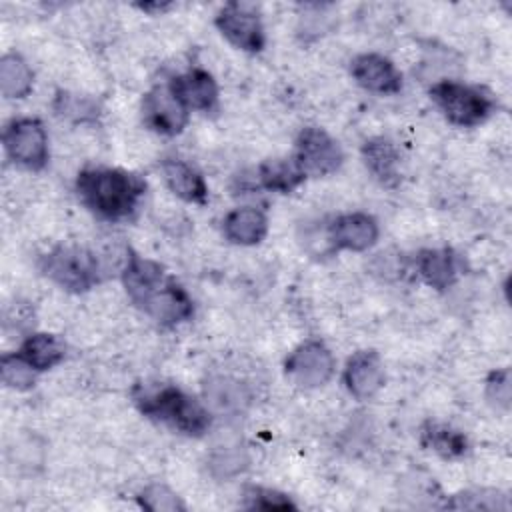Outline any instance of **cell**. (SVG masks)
Instances as JSON below:
<instances>
[{
    "label": "cell",
    "mask_w": 512,
    "mask_h": 512,
    "mask_svg": "<svg viewBox=\"0 0 512 512\" xmlns=\"http://www.w3.org/2000/svg\"><path fill=\"white\" fill-rule=\"evenodd\" d=\"M214 24L232 46L244 52L256 54L266 44L260 14L252 4H246V2L224 4L216 14Z\"/></svg>",
    "instance_id": "9c48e42d"
},
{
    "label": "cell",
    "mask_w": 512,
    "mask_h": 512,
    "mask_svg": "<svg viewBox=\"0 0 512 512\" xmlns=\"http://www.w3.org/2000/svg\"><path fill=\"white\" fill-rule=\"evenodd\" d=\"M122 284L130 302L162 326H176L194 314V302L180 282L158 262L126 250Z\"/></svg>",
    "instance_id": "6da1fadb"
},
{
    "label": "cell",
    "mask_w": 512,
    "mask_h": 512,
    "mask_svg": "<svg viewBox=\"0 0 512 512\" xmlns=\"http://www.w3.org/2000/svg\"><path fill=\"white\" fill-rule=\"evenodd\" d=\"M444 506L454 510H496L506 508L508 504L504 502V496H500L496 490H468L456 494Z\"/></svg>",
    "instance_id": "4316f807"
},
{
    "label": "cell",
    "mask_w": 512,
    "mask_h": 512,
    "mask_svg": "<svg viewBox=\"0 0 512 512\" xmlns=\"http://www.w3.org/2000/svg\"><path fill=\"white\" fill-rule=\"evenodd\" d=\"M350 74L358 86L374 94H396L402 90V74L394 62L382 54H358L350 62Z\"/></svg>",
    "instance_id": "7c38bea8"
},
{
    "label": "cell",
    "mask_w": 512,
    "mask_h": 512,
    "mask_svg": "<svg viewBox=\"0 0 512 512\" xmlns=\"http://www.w3.org/2000/svg\"><path fill=\"white\" fill-rule=\"evenodd\" d=\"M132 398L144 416L186 436H204L212 424L208 406L172 384H138Z\"/></svg>",
    "instance_id": "3957f363"
},
{
    "label": "cell",
    "mask_w": 512,
    "mask_h": 512,
    "mask_svg": "<svg viewBox=\"0 0 512 512\" xmlns=\"http://www.w3.org/2000/svg\"><path fill=\"white\" fill-rule=\"evenodd\" d=\"M362 160L370 174L382 186H396L400 182V154L392 140L384 136H374L362 144Z\"/></svg>",
    "instance_id": "ac0fdd59"
},
{
    "label": "cell",
    "mask_w": 512,
    "mask_h": 512,
    "mask_svg": "<svg viewBox=\"0 0 512 512\" xmlns=\"http://www.w3.org/2000/svg\"><path fill=\"white\" fill-rule=\"evenodd\" d=\"M222 232L232 244L254 246L266 238L268 218L260 208L254 206L234 208L226 214L222 222Z\"/></svg>",
    "instance_id": "e0dca14e"
},
{
    "label": "cell",
    "mask_w": 512,
    "mask_h": 512,
    "mask_svg": "<svg viewBox=\"0 0 512 512\" xmlns=\"http://www.w3.org/2000/svg\"><path fill=\"white\" fill-rule=\"evenodd\" d=\"M142 122L164 136H176L188 124V108L172 94L168 84L150 88L140 104Z\"/></svg>",
    "instance_id": "30bf717a"
},
{
    "label": "cell",
    "mask_w": 512,
    "mask_h": 512,
    "mask_svg": "<svg viewBox=\"0 0 512 512\" xmlns=\"http://www.w3.org/2000/svg\"><path fill=\"white\" fill-rule=\"evenodd\" d=\"M80 202L108 222L130 220L144 198L146 182L120 168H84L76 178Z\"/></svg>",
    "instance_id": "7a4b0ae2"
},
{
    "label": "cell",
    "mask_w": 512,
    "mask_h": 512,
    "mask_svg": "<svg viewBox=\"0 0 512 512\" xmlns=\"http://www.w3.org/2000/svg\"><path fill=\"white\" fill-rule=\"evenodd\" d=\"M378 222L366 212H348L336 216L326 230V236L336 250L364 252L378 240Z\"/></svg>",
    "instance_id": "8fae6325"
},
{
    "label": "cell",
    "mask_w": 512,
    "mask_h": 512,
    "mask_svg": "<svg viewBox=\"0 0 512 512\" xmlns=\"http://www.w3.org/2000/svg\"><path fill=\"white\" fill-rule=\"evenodd\" d=\"M162 176L172 194L190 204L204 206L208 202V186L204 176L186 160L166 158L162 162Z\"/></svg>",
    "instance_id": "2e32d148"
},
{
    "label": "cell",
    "mask_w": 512,
    "mask_h": 512,
    "mask_svg": "<svg viewBox=\"0 0 512 512\" xmlns=\"http://www.w3.org/2000/svg\"><path fill=\"white\" fill-rule=\"evenodd\" d=\"M256 178L260 188H266L270 192H280V194L292 192L306 180V176L296 166L292 156L264 160L256 170Z\"/></svg>",
    "instance_id": "44dd1931"
},
{
    "label": "cell",
    "mask_w": 512,
    "mask_h": 512,
    "mask_svg": "<svg viewBox=\"0 0 512 512\" xmlns=\"http://www.w3.org/2000/svg\"><path fill=\"white\" fill-rule=\"evenodd\" d=\"M510 394H512L510 370L500 368V370L490 372V376L486 380V400H488V404L498 408V410H508L510 408Z\"/></svg>",
    "instance_id": "f546056e"
},
{
    "label": "cell",
    "mask_w": 512,
    "mask_h": 512,
    "mask_svg": "<svg viewBox=\"0 0 512 512\" xmlns=\"http://www.w3.org/2000/svg\"><path fill=\"white\" fill-rule=\"evenodd\" d=\"M384 380V364L378 352L358 350L348 358L344 368V386L354 398H372L384 386Z\"/></svg>",
    "instance_id": "5bb4252c"
},
{
    "label": "cell",
    "mask_w": 512,
    "mask_h": 512,
    "mask_svg": "<svg viewBox=\"0 0 512 512\" xmlns=\"http://www.w3.org/2000/svg\"><path fill=\"white\" fill-rule=\"evenodd\" d=\"M204 398L212 414H238L250 402L246 386L230 376L208 378L204 384Z\"/></svg>",
    "instance_id": "d6986e66"
},
{
    "label": "cell",
    "mask_w": 512,
    "mask_h": 512,
    "mask_svg": "<svg viewBox=\"0 0 512 512\" xmlns=\"http://www.w3.org/2000/svg\"><path fill=\"white\" fill-rule=\"evenodd\" d=\"M34 74L28 62L16 54L8 52L0 58V92L4 98H24L32 92Z\"/></svg>",
    "instance_id": "603a6c76"
},
{
    "label": "cell",
    "mask_w": 512,
    "mask_h": 512,
    "mask_svg": "<svg viewBox=\"0 0 512 512\" xmlns=\"http://www.w3.org/2000/svg\"><path fill=\"white\" fill-rule=\"evenodd\" d=\"M138 504L150 512H182V510H186L180 496L174 490H170L166 484H160V482L148 484L138 494Z\"/></svg>",
    "instance_id": "484cf974"
},
{
    "label": "cell",
    "mask_w": 512,
    "mask_h": 512,
    "mask_svg": "<svg viewBox=\"0 0 512 512\" xmlns=\"http://www.w3.org/2000/svg\"><path fill=\"white\" fill-rule=\"evenodd\" d=\"M2 146L26 170H42L48 162V132L38 118H12L2 130Z\"/></svg>",
    "instance_id": "8992f818"
},
{
    "label": "cell",
    "mask_w": 512,
    "mask_h": 512,
    "mask_svg": "<svg viewBox=\"0 0 512 512\" xmlns=\"http://www.w3.org/2000/svg\"><path fill=\"white\" fill-rule=\"evenodd\" d=\"M336 368L330 348L320 340H306L296 346L284 360V374L298 388L324 386Z\"/></svg>",
    "instance_id": "ba28073f"
},
{
    "label": "cell",
    "mask_w": 512,
    "mask_h": 512,
    "mask_svg": "<svg viewBox=\"0 0 512 512\" xmlns=\"http://www.w3.org/2000/svg\"><path fill=\"white\" fill-rule=\"evenodd\" d=\"M460 266V256L452 248H426L416 256L418 274L438 292L450 288L458 280Z\"/></svg>",
    "instance_id": "9a60e30c"
},
{
    "label": "cell",
    "mask_w": 512,
    "mask_h": 512,
    "mask_svg": "<svg viewBox=\"0 0 512 512\" xmlns=\"http://www.w3.org/2000/svg\"><path fill=\"white\" fill-rule=\"evenodd\" d=\"M138 8L140 10H146V12H152V10H166V8H170V4H138Z\"/></svg>",
    "instance_id": "4dcf8cb0"
},
{
    "label": "cell",
    "mask_w": 512,
    "mask_h": 512,
    "mask_svg": "<svg viewBox=\"0 0 512 512\" xmlns=\"http://www.w3.org/2000/svg\"><path fill=\"white\" fill-rule=\"evenodd\" d=\"M246 506L248 508H260V510H294L296 504L282 492L262 486H248L246 492Z\"/></svg>",
    "instance_id": "f1b7e54d"
},
{
    "label": "cell",
    "mask_w": 512,
    "mask_h": 512,
    "mask_svg": "<svg viewBox=\"0 0 512 512\" xmlns=\"http://www.w3.org/2000/svg\"><path fill=\"white\" fill-rule=\"evenodd\" d=\"M292 158L306 178H320L336 172L342 166L344 152L338 140H334L326 130L308 126L300 130Z\"/></svg>",
    "instance_id": "52a82bcc"
},
{
    "label": "cell",
    "mask_w": 512,
    "mask_h": 512,
    "mask_svg": "<svg viewBox=\"0 0 512 512\" xmlns=\"http://www.w3.org/2000/svg\"><path fill=\"white\" fill-rule=\"evenodd\" d=\"M54 110L60 116L72 118L76 122L92 120L98 114V106L94 100H90L88 96L72 94V92H58V96L54 100Z\"/></svg>",
    "instance_id": "83f0119b"
},
{
    "label": "cell",
    "mask_w": 512,
    "mask_h": 512,
    "mask_svg": "<svg viewBox=\"0 0 512 512\" xmlns=\"http://www.w3.org/2000/svg\"><path fill=\"white\" fill-rule=\"evenodd\" d=\"M36 374H38V370H34V368L20 356V352L2 354V358H0V376H2V382H4L8 388H14V390H28V388H32L34 382H36Z\"/></svg>",
    "instance_id": "d4e9b609"
},
{
    "label": "cell",
    "mask_w": 512,
    "mask_h": 512,
    "mask_svg": "<svg viewBox=\"0 0 512 512\" xmlns=\"http://www.w3.org/2000/svg\"><path fill=\"white\" fill-rule=\"evenodd\" d=\"M172 94L188 108L212 112L218 108V84L208 70L192 68L168 80Z\"/></svg>",
    "instance_id": "4fadbf2b"
},
{
    "label": "cell",
    "mask_w": 512,
    "mask_h": 512,
    "mask_svg": "<svg viewBox=\"0 0 512 512\" xmlns=\"http://www.w3.org/2000/svg\"><path fill=\"white\" fill-rule=\"evenodd\" d=\"M420 444L442 458H458L468 450L466 436L440 422H426L420 428Z\"/></svg>",
    "instance_id": "7402d4cb"
},
{
    "label": "cell",
    "mask_w": 512,
    "mask_h": 512,
    "mask_svg": "<svg viewBox=\"0 0 512 512\" xmlns=\"http://www.w3.org/2000/svg\"><path fill=\"white\" fill-rule=\"evenodd\" d=\"M430 98L442 116L460 128L486 122L496 110V100L482 88L458 80H438L430 86Z\"/></svg>",
    "instance_id": "277c9868"
},
{
    "label": "cell",
    "mask_w": 512,
    "mask_h": 512,
    "mask_svg": "<svg viewBox=\"0 0 512 512\" xmlns=\"http://www.w3.org/2000/svg\"><path fill=\"white\" fill-rule=\"evenodd\" d=\"M40 272L68 292H88L100 282V262L84 246L60 244L46 252L40 262Z\"/></svg>",
    "instance_id": "5b68a950"
},
{
    "label": "cell",
    "mask_w": 512,
    "mask_h": 512,
    "mask_svg": "<svg viewBox=\"0 0 512 512\" xmlns=\"http://www.w3.org/2000/svg\"><path fill=\"white\" fill-rule=\"evenodd\" d=\"M18 352L34 370L44 372L64 360L66 344L54 334L36 332V334H30L24 338Z\"/></svg>",
    "instance_id": "ffe728a7"
},
{
    "label": "cell",
    "mask_w": 512,
    "mask_h": 512,
    "mask_svg": "<svg viewBox=\"0 0 512 512\" xmlns=\"http://www.w3.org/2000/svg\"><path fill=\"white\" fill-rule=\"evenodd\" d=\"M248 452L240 444L232 446H218L208 456V470L218 480H228L238 476L248 468Z\"/></svg>",
    "instance_id": "cb8c5ba5"
}]
</instances>
